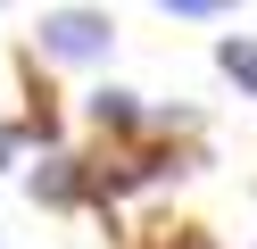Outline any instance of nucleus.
Wrapping results in <instances>:
<instances>
[{"mask_svg":"<svg viewBox=\"0 0 257 249\" xmlns=\"http://www.w3.org/2000/svg\"><path fill=\"white\" fill-rule=\"evenodd\" d=\"M17 141H25V125H0V175L17 166Z\"/></svg>","mask_w":257,"mask_h":249,"instance_id":"obj_6","label":"nucleus"},{"mask_svg":"<svg viewBox=\"0 0 257 249\" xmlns=\"http://www.w3.org/2000/svg\"><path fill=\"white\" fill-rule=\"evenodd\" d=\"M216 66L257 100V33H216Z\"/></svg>","mask_w":257,"mask_h":249,"instance_id":"obj_4","label":"nucleus"},{"mask_svg":"<svg viewBox=\"0 0 257 249\" xmlns=\"http://www.w3.org/2000/svg\"><path fill=\"white\" fill-rule=\"evenodd\" d=\"M83 108H91V125H100V133H141V125H150L141 92H124V83H100V92H91Z\"/></svg>","mask_w":257,"mask_h":249,"instance_id":"obj_3","label":"nucleus"},{"mask_svg":"<svg viewBox=\"0 0 257 249\" xmlns=\"http://www.w3.org/2000/svg\"><path fill=\"white\" fill-rule=\"evenodd\" d=\"M34 42H42V58H108L116 17H108V9H42Z\"/></svg>","mask_w":257,"mask_h":249,"instance_id":"obj_1","label":"nucleus"},{"mask_svg":"<svg viewBox=\"0 0 257 249\" xmlns=\"http://www.w3.org/2000/svg\"><path fill=\"white\" fill-rule=\"evenodd\" d=\"M25 191L42 199V208H75L83 199V158H67V149H50V158L25 175Z\"/></svg>","mask_w":257,"mask_h":249,"instance_id":"obj_2","label":"nucleus"},{"mask_svg":"<svg viewBox=\"0 0 257 249\" xmlns=\"http://www.w3.org/2000/svg\"><path fill=\"white\" fill-rule=\"evenodd\" d=\"M166 17H191V25H224V0H166Z\"/></svg>","mask_w":257,"mask_h":249,"instance_id":"obj_5","label":"nucleus"}]
</instances>
